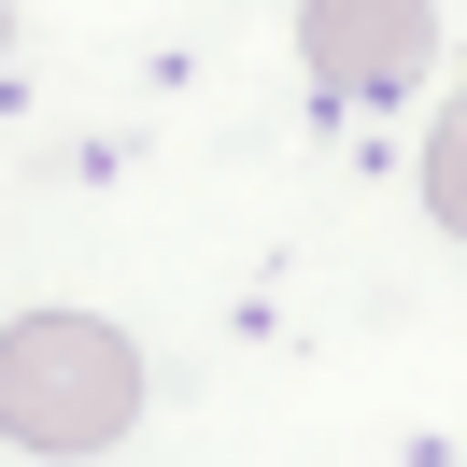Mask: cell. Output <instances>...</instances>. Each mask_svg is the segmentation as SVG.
Listing matches in <instances>:
<instances>
[{"label":"cell","instance_id":"7a4b0ae2","mask_svg":"<svg viewBox=\"0 0 467 467\" xmlns=\"http://www.w3.org/2000/svg\"><path fill=\"white\" fill-rule=\"evenodd\" d=\"M297 57H312L326 99H382L439 57V15L425 0H297Z\"/></svg>","mask_w":467,"mask_h":467},{"label":"cell","instance_id":"6da1fadb","mask_svg":"<svg viewBox=\"0 0 467 467\" xmlns=\"http://www.w3.org/2000/svg\"><path fill=\"white\" fill-rule=\"evenodd\" d=\"M142 425V340L99 312H15L0 326V439L15 453H114Z\"/></svg>","mask_w":467,"mask_h":467},{"label":"cell","instance_id":"3957f363","mask_svg":"<svg viewBox=\"0 0 467 467\" xmlns=\"http://www.w3.org/2000/svg\"><path fill=\"white\" fill-rule=\"evenodd\" d=\"M425 213H439V227L467 241V86L439 99V142H425Z\"/></svg>","mask_w":467,"mask_h":467},{"label":"cell","instance_id":"277c9868","mask_svg":"<svg viewBox=\"0 0 467 467\" xmlns=\"http://www.w3.org/2000/svg\"><path fill=\"white\" fill-rule=\"evenodd\" d=\"M0 29H15V15H0Z\"/></svg>","mask_w":467,"mask_h":467}]
</instances>
